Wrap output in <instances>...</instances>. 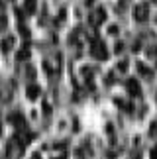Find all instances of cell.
Segmentation results:
<instances>
[{
	"label": "cell",
	"instance_id": "cell-1",
	"mask_svg": "<svg viewBox=\"0 0 157 159\" xmlns=\"http://www.w3.org/2000/svg\"><path fill=\"white\" fill-rule=\"evenodd\" d=\"M26 6H28V10L32 12V10H34V6H35V2H34V0H28V4H26Z\"/></svg>",
	"mask_w": 157,
	"mask_h": 159
}]
</instances>
